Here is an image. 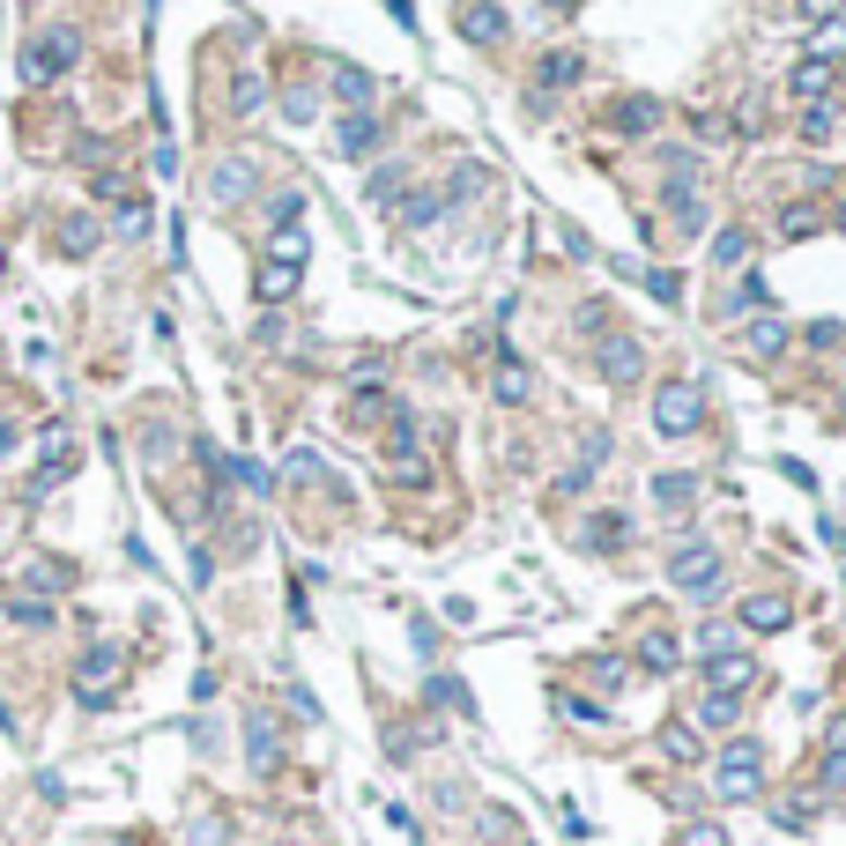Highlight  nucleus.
Returning <instances> with one entry per match:
<instances>
[{"instance_id": "1", "label": "nucleus", "mask_w": 846, "mask_h": 846, "mask_svg": "<svg viewBox=\"0 0 846 846\" xmlns=\"http://www.w3.org/2000/svg\"><path fill=\"white\" fill-rule=\"evenodd\" d=\"M698 423H706V386L698 380L654 386V431H661V438H683V431H698Z\"/></svg>"}, {"instance_id": "2", "label": "nucleus", "mask_w": 846, "mask_h": 846, "mask_svg": "<svg viewBox=\"0 0 846 846\" xmlns=\"http://www.w3.org/2000/svg\"><path fill=\"white\" fill-rule=\"evenodd\" d=\"M75 60H83V30L60 23V30H45V38L23 45V83H52V75H67Z\"/></svg>"}, {"instance_id": "3", "label": "nucleus", "mask_w": 846, "mask_h": 846, "mask_svg": "<svg viewBox=\"0 0 846 846\" xmlns=\"http://www.w3.org/2000/svg\"><path fill=\"white\" fill-rule=\"evenodd\" d=\"M713 787L727 795V803H750V795L764 787V750H758V743H727V750H720Z\"/></svg>"}, {"instance_id": "4", "label": "nucleus", "mask_w": 846, "mask_h": 846, "mask_svg": "<svg viewBox=\"0 0 846 846\" xmlns=\"http://www.w3.org/2000/svg\"><path fill=\"white\" fill-rule=\"evenodd\" d=\"M669 580H676L691 601H713L720 594V550L713 543H683V550L669 557Z\"/></svg>"}, {"instance_id": "5", "label": "nucleus", "mask_w": 846, "mask_h": 846, "mask_svg": "<svg viewBox=\"0 0 846 846\" xmlns=\"http://www.w3.org/2000/svg\"><path fill=\"white\" fill-rule=\"evenodd\" d=\"M112 683H120V646H89L83 669H75V698L83 706H112Z\"/></svg>"}, {"instance_id": "6", "label": "nucleus", "mask_w": 846, "mask_h": 846, "mask_svg": "<svg viewBox=\"0 0 846 846\" xmlns=\"http://www.w3.org/2000/svg\"><path fill=\"white\" fill-rule=\"evenodd\" d=\"M461 38H468V45H483V52H498V45L512 38L506 0H468V8H461Z\"/></svg>"}, {"instance_id": "7", "label": "nucleus", "mask_w": 846, "mask_h": 846, "mask_svg": "<svg viewBox=\"0 0 846 846\" xmlns=\"http://www.w3.org/2000/svg\"><path fill=\"white\" fill-rule=\"evenodd\" d=\"M327 89H335L349 112H372V104H380V75H364L357 60H335V67H327Z\"/></svg>"}, {"instance_id": "8", "label": "nucleus", "mask_w": 846, "mask_h": 846, "mask_svg": "<svg viewBox=\"0 0 846 846\" xmlns=\"http://www.w3.org/2000/svg\"><path fill=\"white\" fill-rule=\"evenodd\" d=\"M638 372H646V341L638 335H609L601 341V380L609 386H632Z\"/></svg>"}, {"instance_id": "9", "label": "nucleus", "mask_w": 846, "mask_h": 846, "mask_svg": "<svg viewBox=\"0 0 846 846\" xmlns=\"http://www.w3.org/2000/svg\"><path fill=\"white\" fill-rule=\"evenodd\" d=\"M246 194H253V164H246V157H223L215 178H209V201H215V209H238Z\"/></svg>"}, {"instance_id": "10", "label": "nucleus", "mask_w": 846, "mask_h": 846, "mask_svg": "<svg viewBox=\"0 0 846 846\" xmlns=\"http://www.w3.org/2000/svg\"><path fill=\"white\" fill-rule=\"evenodd\" d=\"M787 617H795L787 594H750L743 601V632H787Z\"/></svg>"}, {"instance_id": "11", "label": "nucleus", "mask_w": 846, "mask_h": 846, "mask_svg": "<svg viewBox=\"0 0 846 846\" xmlns=\"http://www.w3.org/2000/svg\"><path fill=\"white\" fill-rule=\"evenodd\" d=\"M654 120H661V104H654V97H617V104H609V127L617 134H654Z\"/></svg>"}, {"instance_id": "12", "label": "nucleus", "mask_w": 846, "mask_h": 846, "mask_svg": "<svg viewBox=\"0 0 846 846\" xmlns=\"http://www.w3.org/2000/svg\"><path fill=\"white\" fill-rule=\"evenodd\" d=\"M401 194H409V164H372L364 201H372V209H401Z\"/></svg>"}, {"instance_id": "13", "label": "nucleus", "mask_w": 846, "mask_h": 846, "mask_svg": "<svg viewBox=\"0 0 846 846\" xmlns=\"http://www.w3.org/2000/svg\"><path fill=\"white\" fill-rule=\"evenodd\" d=\"M268 112V75L260 67H238V83H231V120H260Z\"/></svg>"}, {"instance_id": "14", "label": "nucleus", "mask_w": 846, "mask_h": 846, "mask_svg": "<svg viewBox=\"0 0 846 846\" xmlns=\"http://www.w3.org/2000/svg\"><path fill=\"white\" fill-rule=\"evenodd\" d=\"M743 349H750L758 364H772V357L787 349V320H772V312H758V320L743 327Z\"/></svg>"}, {"instance_id": "15", "label": "nucleus", "mask_w": 846, "mask_h": 846, "mask_svg": "<svg viewBox=\"0 0 846 846\" xmlns=\"http://www.w3.org/2000/svg\"><path fill=\"white\" fill-rule=\"evenodd\" d=\"M580 75H587V60H580V52H543V67H535V89L550 97V89H572Z\"/></svg>"}, {"instance_id": "16", "label": "nucleus", "mask_w": 846, "mask_h": 846, "mask_svg": "<svg viewBox=\"0 0 846 846\" xmlns=\"http://www.w3.org/2000/svg\"><path fill=\"white\" fill-rule=\"evenodd\" d=\"M297 283H304V268H290V260H260V304H283V297H297Z\"/></svg>"}, {"instance_id": "17", "label": "nucleus", "mask_w": 846, "mask_h": 846, "mask_svg": "<svg viewBox=\"0 0 846 846\" xmlns=\"http://www.w3.org/2000/svg\"><path fill=\"white\" fill-rule=\"evenodd\" d=\"M706 676H713V691L735 698V691H750V683H758V661H750V654H713V669H706Z\"/></svg>"}, {"instance_id": "18", "label": "nucleus", "mask_w": 846, "mask_h": 846, "mask_svg": "<svg viewBox=\"0 0 846 846\" xmlns=\"http://www.w3.org/2000/svg\"><path fill=\"white\" fill-rule=\"evenodd\" d=\"M490 394H498V401H506V409H520V401H527V394H535V380H527V364H520V357H506V364H498V372H490Z\"/></svg>"}, {"instance_id": "19", "label": "nucleus", "mask_w": 846, "mask_h": 846, "mask_svg": "<svg viewBox=\"0 0 846 846\" xmlns=\"http://www.w3.org/2000/svg\"><path fill=\"white\" fill-rule=\"evenodd\" d=\"M246 750H253V772H268V764L283 758V743H275V720H268V713L246 720Z\"/></svg>"}, {"instance_id": "20", "label": "nucleus", "mask_w": 846, "mask_h": 846, "mask_svg": "<svg viewBox=\"0 0 846 846\" xmlns=\"http://www.w3.org/2000/svg\"><path fill=\"white\" fill-rule=\"evenodd\" d=\"M97 238H104V231H97V215H67V223H60V253H67V260L97 253Z\"/></svg>"}, {"instance_id": "21", "label": "nucleus", "mask_w": 846, "mask_h": 846, "mask_svg": "<svg viewBox=\"0 0 846 846\" xmlns=\"http://www.w3.org/2000/svg\"><path fill=\"white\" fill-rule=\"evenodd\" d=\"M335 141H341V149H349V157H364V149L380 141V112H349V120H341V127H335Z\"/></svg>"}, {"instance_id": "22", "label": "nucleus", "mask_w": 846, "mask_h": 846, "mask_svg": "<svg viewBox=\"0 0 846 846\" xmlns=\"http://www.w3.org/2000/svg\"><path fill=\"white\" fill-rule=\"evenodd\" d=\"M654 498H661L669 512H683L691 498H698V475H676V468H661V475H654Z\"/></svg>"}, {"instance_id": "23", "label": "nucleus", "mask_w": 846, "mask_h": 846, "mask_svg": "<svg viewBox=\"0 0 846 846\" xmlns=\"http://www.w3.org/2000/svg\"><path fill=\"white\" fill-rule=\"evenodd\" d=\"M817 231H824V215L809 209V201H795V209H780V238H787V246H803V238H817Z\"/></svg>"}, {"instance_id": "24", "label": "nucleus", "mask_w": 846, "mask_h": 846, "mask_svg": "<svg viewBox=\"0 0 846 846\" xmlns=\"http://www.w3.org/2000/svg\"><path fill=\"white\" fill-rule=\"evenodd\" d=\"M787 89H795V97H809V104H817V97H824V89H832V60H803V67H795V75H787Z\"/></svg>"}, {"instance_id": "25", "label": "nucleus", "mask_w": 846, "mask_h": 846, "mask_svg": "<svg viewBox=\"0 0 846 846\" xmlns=\"http://www.w3.org/2000/svg\"><path fill=\"white\" fill-rule=\"evenodd\" d=\"M624 535H632V520H624V512H594V520H587V550H617Z\"/></svg>"}, {"instance_id": "26", "label": "nucleus", "mask_w": 846, "mask_h": 846, "mask_svg": "<svg viewBox=\"0 0 846 846\" xmlns=\"http://www.w3.org/2000/svg\"><path fill=\"white\" fill-rule=\"evenodd\" d=\"M638 661H646L654 676H669V669H676L683 654H676V638H669V632H646V638H638Z\"/></svg>"}, {"instance_id": "27", "label": "nucleus", "mask_w": 846, "mask_h": 846, "mask_svg": "<svg viewBox=\"0 0 846 846\" xmlns=\"http://www.w3.org/2000/svg\"><path fill=\"white\" fill-rule=\"evenodd\" d=\"M750 253H758V238H750V231H720V238H713L720 268H750Z\"/></svg>"}, {"instance_id": "28", "label": "nucleus", "mask_w": 846, "mask_h": 846, "mask_svg": "<svg viewBox=\"0 0 846 846\" xmlns=\"http://www.w3.org/2000/svg\"><path fill=\"white\" fill-rule=\"evenodd\" d=\"M764 275H750V268H743V283H735V297H727V320H743V312H764Z\"/></svg>"}, {"instance_id": "29", "label": "nucleus", "mask_w": 846, "mask_h": 846, "mask_svg": "<svg viewBox=\"0 0 846 846\" xmlns=\"http://www.w3.org/2000/svg\"><path fill=\"white\" fill-rule=\"evenodd\" d=\"M304 253H312V238H304L297 223H283V231L268 238V260H290V268H304Z\"/></svg>"}, {"instance_id": "30", "label": "nucleus", "mask_w": 846, "mask_h": 846, "mask_svg": "<svg viewBox=\"0 0 846 846\" xmlns=\"http://www.w3.org/2000/svg\"><path fill=\"white\" fill-rule=\"evenodd\" d=\"M149 223H157L149 201H120V215H112V231H120V238H149Z\"/></svg>"}, {"instance_id": "31", "label": "nucleus", "mask_w": 846, "mask_h": 846, "mask_svg": "<svg viewBox=\"0 0 846 846\" xmlns=\"http://www.w3.org/2000/svg\"><path fill=\"white\" fill-rule=\"evenodd\" d=\"M661 750H669V758H683V764H698V750H706V743H698V727H669V735H661Z\"/></svg>"}, {"instance_id": "32", "label": "nucleus", "mask_w": 846, "mask_h": 846, "mask_svg": "<svg viewBox=\"0 0 846 846\" xmlns=\"http://www.w3.org/2000/svg\"><path fill=\"white\" fill-rule=\"evenodd\" d=\"M23 580H30L38 594H60V587H67V564H52V557H30V572H23Z\"/></svg>"}, {"instance_id": "33", "label": "nucleus", "mask_w": 846, "mask_h": 846, "mask_svg": "<svg viewBox=\"0 0 846 846\" xmlns=\"http://www.w3.org/2000/svg\"><path fill=\"white\" fill-rule=\"evenodd\" d=\"M438 209H446V194H416V201H401V223L423 231V223H438Z\"/></svg>"}, {"instance_id": "34", "label": "nucleus", "mask_w": 846, "mask_h": 846, "mask_svg": "<svg viewBox=\"0 0 846 846\" xmlns=\"http://www.w3.org/2000/svg\"><path fill=\"white\" fill-rule=\"evenodd\" d=\"M832 127H839V112H832V104L817 97V104L803 112V134H809V141H832Z\"/></svg>"}, {"instance_id": "35", "label": "nucleus", "mask_w": 846, "mask_h": 846, "mask_svg": "<svg viewBox=\"0 0 846 846\" xmlns=\"http://www.w3.org/2000/svg\"><path fill=\"white\" fill-rule=\"evenodd\" d=\"M735 713H743V706H735L727 691H713V698L698 706V720H706V727H735Z\"/></svg>"}, {"instance_id": "36", "label": "nucleus", "mask_w": 846, "mask_h": 846, "mask_svg": "<svg viewBox=\"0 0 846 846\" xmlns=\"http://www.w3.org/2000/svg\"><path fill=\"white\" fill-rule=\"evenodd\" d=\"M483 186H490V178H483V171H475V164H461V178H453V186H446V201H475V194H483Z\"/></svg>"}, {"instance_id": "37", "label": "nucleus", "mask_w": 846, "mask_h": 846, "mask_svg": "<svg viewBox=\"0 0 846 846\" xmlns=\"http://www.w3.org/2000/svg\"><path fill=\"white\" fill-rule=\"evenodd\" d=\"M283 120H297V127H304V120H320V97H312V89H290V104H283Z\"/></svg>"}, {"instance_id": "38", "label": "nucleus", "mask_w": 846, "mask_h": 846, "mask_svg": "<svg viewBox=\"0 0 846 846\" xmlns=\"http://www.w3.org/2000/svg\"><path fill=\"white\" fill-rule=\"evenodd\" d=\"M431 698H438V706H453V713H475V706H468V691H461L453 676H438V683H431Z\"/></svg>"}, {"instance_id": "39", "label": "nucleus", "mask_w": 846, "mask_h": 846, "mask_svg": "<svg viewBox=\"0 0 846 846\" xmlns=\"http://www.w3.org/2000/svg\"><path fill=\"white\" fill-rule=\"evenodd\" d=\"M676 846H727V832H720V824H683Z\"/></svg>"}, {"instance_id": "40", "label": "nucleus", "mask_w": 846, "mask_h": 846, "mask_svg": "<svg viewBox=\"0 0 846 846\" xmlns=\"http://www.w3.org/2000/svg\"><path fill=\"white\" fill-rule=\"evenodd\" d=\"M817 780H824V795H839V787H846V758H839V750L824 758V772H817Z\"/></svg>"}, {"instance_id": "41", "label": "nucleus", "mask_w": 846, "mask_h": 846, "mask_svg": "<svg viewBox=\"0 0 846 846\" xmlns=\"http://www.w3.org/2000/svg\"><path fill=\"white\" fill-rule=\"evenodd\" d=\"M8 617H15V624H52V609H45V601H15Z\"/></svg>"}, {"instance_id": "42", "label": "nucleus", "mask_w": 846, "mask_h": 846, "mask_svg": "<svg viewBox=\"0 0 846 846\" xmlns=\"http://www.w3.org/2000/svg\"><path fill=\"white\" fill-rule=\"evenodd\" d=\"M601 320H609L601 304H580V312H572V327H580V335H601Z\"/></svg>"}, {"instance_id": "43", "label": "nucleus", "mask_w": 846, "mask_h": 846, "mask_svg": "<svg viewBox=\"0 0 846 846\" xmlns=\"http://www.w3.org/2000/svg\"><path fill=\"white\" fill-rule=\"evenodd\" d=\"M839 8H846V0H803V23H832Z\"/></svg>"}, {"instance_id": "44", "label": "nucleus", "mask_w": 846, "mask_h": 846, "mask_svg": "<svg viewBox=\"0 0 846 846\" xmlns=\"http://www.w3.org/2000/svg\"><path fill=\"white\" fill-rule=\"evenodd\" d=\"M772 817H780L787 832H803V824H809V803H780V809H772Z\"/></svg>"}, {"instance_id": "45", "label": "nucleus", "mask_w": 846, "mask_h": 846, "mask_svg": "<svg viewBox=\"0 0 846 846\" xmlns=\"http://www.w3.org/2000/svg\"><path fill=\"white\" fill-rule=\"evenodd\" d=\"M564 713H572V720H587V727H601V706H594V698H564Z\"/></svg>"}, {"instance_id": "46", "label": "nucleus", "mask_w": 846, "mask_h": 846, "mask_svg": "<svg viewBox=\"0 0 846 846\" xmlns=\"http://www.w3.org/2000/svg\"><path fill=\"white\" fill-rule=\"evenodd\" d=\"M186 846H223V824H215V817H209V824H194V832H186Z\"/></svg>"}, {"instance_id": "47", "label": "nucleus", "mask_w": 846, "mask_h": 846, "mask_svg": "<svg viewBox=\"0 0 846 846\" xmlns=\"http://www.w3.org/2000/svg\"><path fill=\"white\" fill-rule=\"evenodd\" d=\"M832 750H839V758H846V713L832 720Z\"/></svg>"}, {"instance_id": "48", "label": "nucleus", "mask_w": 846, "mask_h": 846, "mask_svg": "<svg viewBox=\"0 0 846 846\" xmlns=\"http://www.w3.org/2000/svg\"><path fill=\"white\" fill-rule=\"evenodd\" d=\"M394 15H401V23H416V8H409V0H394Z\"/></svg>"}, {"instance_id": "49", "label": "nucleus", "mask_w": 846, "mask_h": 846, "mask_svg": "<svg viewBox=\"0 0 846 846\" xmlns=\"http://www.w3.org/2000/svg\"><path fill=\"white\" fill-rule=\"evenodd\" d=\"M0 275H8V238H0Z\"/></svg>"}, {"instance_id": "50", "label": "nucleus", "mask_w": 846, "mask_h": 846, "mask_svg": "<svg viewBox=\"0 0 846 846\" xmlns=\"http://www.w3.org/2000/svg\"><path fill=\"white\" fill-rule=\"evenodd\" d=\"M839 231H846V194H839Z\"/></svg>"}, {"instance_id": "51", "label": "nucleus", "mask_w": 846, "mask_h": 846, "mask_svg": "<svg viewBox=\"0 0 846 846\" xmlns=\"http://www.w3.org/2000/svg\"><path fill=\"white\" fill-rule=\"evenodd\" d=\"M839 83H846V67H839Z\"/></svg>"}]
</instances>
